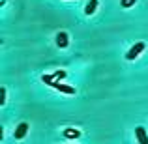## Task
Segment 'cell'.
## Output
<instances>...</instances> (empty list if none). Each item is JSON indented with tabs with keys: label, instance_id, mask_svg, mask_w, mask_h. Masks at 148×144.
Segmentation results:
<instances>
[{
	"label": "cell",
	"instance_id": "ba28073f",
	"mask_svg": "<svg viewBox=\"0 0 148 144\" xmlns=\"http://www.w3.org/2000/svg\"><path fill=\"white\" fill-rule=\"evenodd\" d=\"M64 135H66V137H79V131H77V129H66Z\"/></svg>",
	"mask_w": 148,
	"mask_h": 144
},
{
	"label": "cell",
	"instance_id": "30bf717a",
	"mask_svg": "<svg viewBox=\"0 0 148 144\" xmlns=\"http://www.w3.org/2000/svg\"><path fill=\"white\" fill-rule=\"evenodd\" d=\"M6 103V88H0V105Z\"/></svg>",
	"mask_w": 148,
	"mask_h": 144
},
{
	"label": "cell",
	"instance_id": "8fae6325",
	"mask_svg": "<svg viewBox=\"0 0 148 144\" xmlns=\"http://www.w3.org/2000/svg\"><path fill=\"white\" fill-rule=\"evenodd\" d=\"M66 75H68V73H66V71H62V69H60V71H56V73H54V79H58V81H60V79H64Z\"/></svg>",
	"mask_w": 148,
	"mask_h": 144
},
{
	"label": "cell",
	"instance_id": "6da1fadb",
	"mask_svg": "<svg viewBox=\"0 0 148 144\" xmlns=\"http://www.w3.org/2000/svg\"><path fill=\"white\" fill-rule=\"evenodd\" d=\"M145 47H146L145 41H139V43H135L133 47H131V49L126 53V58H127V60H135V58H137L139 54H141L143 51H145Z\"/></svg>",
	"mask_w": 148,
	"mask_h": 144
},
{
	"label": "cell",
	"instance_id": "52a82bcc",
	"mask_svg": "<svg viewBox=\"0 0 148 144\" xmlns=\"http://www.w3.org/2000/svg\"><path fill=\"white\" fill-rule=\"evenodd\" d=\"M41 81H43L45 84H49V86H53V84H54V75H43Z\"/></svg>",
	"mask_w": 148,
	"mask_h": 144
},
{
	"label": "cell",
	"instance_id": "8992f818",
	"mask_svg": "<svg viewBox=\"0 0 148 144\" xmlns=\"http://www.w3.org/2000/svg\"><path fill=\"white\" fill-rule=\"evenodd\" d=\"M96 8H98V0H90V2L86 4V8H84V13H86V15H92L96 11Z\"/></svg>",
	"mask_w": 148,
	"mask_h": 144
},
{
	"label": "cell",
	"instance_id": "7a4b0ae2",
	"mask_svg": "<svg viewBox=\"0 0 148 144\" xmlns=\"http://www.w3.org/2000/svg\"><path fill=\"white\" fill-rule=\"evenodd\" d=\"M135 137H137V141L139 144H148V135H146V131H145V127H135Z\"/></svg>",
	"mask_w": 148,
	"mask_h": 144
},
{
	"label": "cell",
	"instance_id": "9c48e42d",
	"mask_svg": "<svg viewBox=\"0 0 148 144\" xmlns=\"http://www.w3.org/2000/svg\"><path fill=\"white\" fill-rule=\"evenodd\" d=\"M135 2H137V0H122L120 4H122V8H131Z\"/></svg>",
	"mask_w": 148,
	"mask_h": 144
},
{
	"label": "cell",
	"instance_id": "5b68a950",
	"mask_svg": "<svg viewBox=\"0 0 148 144\" xmlns=\"http://www.w3.org/2000/svg\"><path fill=\"white\" fill-rule=\"evenodd\" d=\"M53 88H56V90H60V92H64V94H69V96H73V94H75V88H71V86H68V84H62V83H56V81H54V84H53Z\"/></svg>",
	"mask_w": 148,
	"mask_h": 144
},
{
	"label": "cell",
	"instance_id": "3957f363",
	"mask_svg": "<svg viewBox=\"0 0 148 144\" xmlns=\"http://www.w3.org/2000/svg\"><path fill=\"white\" fill-rule=\"evenodd\" d=\"M68 43H69L68 34H66V32H58V34H56V45H58L60 49H66V47H68Z\"/></svg>",
	"mask_w": 148,
	"mask_h": 144
},
{
	"label": "cell",
	"instance_id": "277c9868",
	"mask_svg": "<svg viewBox=\"0 0 148 144\" xmlns=\"http://www.w3.org/2000/svg\"><path fill=\"white\" fill-rule=\"evenodd\" d=\"M26 131H28V124H26V122L19 124V126H17V129H15V139H17V141H21V139H25Z\"/></svg>",
	"mask_w": 148,
	"mask_h": 144
}]
</instances>
